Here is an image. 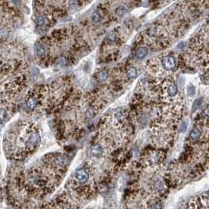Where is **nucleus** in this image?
Listing matches in <instances>:
<instances>
[{
	"label": "nucleus",
	"mask_w": 209,
	"mask_h": 209,
	"mask_svg": "<svg viewBox=\"0 0 209 209\" xmlns=\"http://www.w3.org/2000/svg\"><path fill=\"white\" fill-rule=\"evenodd\" d=\"M26 140L24 142V151L25 152H31L35 151L40 142V134L39 131L32 128H30L26 132Z\"/></svg>",
	"instance_id": "obj_1"
},
{
	"label": "nucleus",
	"mask_w": 209,
	"mask_h": 209,
	"mask_svg": "<svg viewBox=\"0 0 209 209\" xmlns=\"http://www.w3.org/2000/svg\"><path fill=\"white\" fill-rule=\"evenodd\" d=\"M89 172L85 168H78L74 172V178L79 185H84L89 180Z\"/></svg>",
	"instance_id": "obj_2"
},
{
	"label": "nucleus",
	"mask_w": 209,
	"mask_h": 209,
	"mask_svg": "<svg viewBox=\"0 0 209 209\" xmlns=\"http://www.w3.org/2000/svg\"><path fill=\"white\" fill-rule=\"evenodd\" d=\"M162 66L165 71H172L176 66V61L175 57L172 56H165L162 59Z\"/></svg>",
	"instance_id": "obj_3"
},
{
	"label": "nucleus",
	"mask_w": 209,
	"mask_h": 209,
	"mask_svg": "<svg viewBox=\"0 0 209 209\" xmlns=\"http://www.w3.org/2000/svg\"><path fill=\"white\" fill-rule=\"evenodd\" d=\"M35 53L39 56H43L45 53V47L44 45L40 43V42H37L35 45Z\"/></svg>",
	"instance_id": "obj_4"
},
{
	"label": "nucleus",
	"mask_w": 209,
	"mask_h": 209,
	"mask_svg": "<svg viewBox=\"0 0 209 209\" xmlns=\"http://www.w3.org/2000/svg\"><path fill=\"white\" fill-rule=\"evenodd\" d=\"M167 94L170 97H173L177 94V87L174 83H169L167 86Z\"/></svg>",
	"instance_id": "obj_5"
},
{
	"label": "nucleus",
	"mask_w": 209,
	"mask_h": 209,
	"mask_svg": "<svg viewBox=\"0 0 209 209\" xmlns=\"http://www.w3.org/2000/svg\"><path fill=\"white\" fill-rule=\"evenodd\" d=\"M91 153L94 156H101L103 153V149L102 147V146L100 145V144H96L95 146H93L91 149Z\"/></svg>",
	"instance_id": "obj_6"
},
{
	"label": "nucleus",
	"mask_w": 209,
	"mask_h": 209,
	"mask_svg": "<svg viewBox=\"0 0 209 209\" xmlns=\"http://www.w3.org/2000/svg\"><path fill=\"white\" fill-rule=\"evenodd\" d=\"M38 105V100L36 97L35 96H31L27 100V107L28 109H30L31 111H33L34 109Z\"/></svg>",
	"instance_id": "obj_7"
},
{
	"label": "nucleus",
	"mask_w": 209,
	"mask_h": 209,
	"mask_svg": "<svg viewBox=\"0 0 209 209\" xmlns=\"http://www.w3.org/2000/svg\"><path fill=\"white\" fill-rule=\"evenodd\" d=\"M148 54V50L147 48L146 47H139L136 50V56L138 59L139 60H142V59L145 58L147 55Z\"/></svg>",
	"instance_id": "obj_8"
},
{
	"label": "nucleus",
	"mask_w": 209,
	"mask_h": 209,
	"mask_svg": "<svg viewBox=\"0 0 209 209\" xmlns=\"http://www.w3.org/2000/svg\"><path fill=\"white\" fill-rule=\"evenodd\" d=\"M201 136V132L199 131L197 128H193V129H192L190 133V137L193 140H197V139H200Z\"/></svg>",
	"instance_id": "obj_9"
},
{
	"label": "nucleus",
	"mask_w": 209,
	"mask_h": 209,
	"mask_svg": "<svg viewBox=\"0 0 209 209\" xmlns=\"http://www.w3.org/2000/svg\"><path fill=\"white\" fill-rule=\"evenodd\" d=\"M127 74H128V77L129 78H136L137 75V70L136 67H129L128 70V72H127Z\"/></svg>",
	"instance_id": "obj_10"
},
{
	"label": "nucleus",
	"mask_w": 209,
	"mask_h": 209,
	"mask_svg": "<svg viewBox=\"0 0 209 209\" xmlns=\"http://www.w3.org/2000/svg\"><path fill=\"white\" fill-rule=\"evenodd\" d=\"M98 79L100 80V81H104L105 80H107V78L108 77V74L107 72L106 71H101L100 72L98 73L97 75Z\"/></svg>",
	"instance_id": "obj_11"
},
{
	"label": "nucleus",
	"mask_w": 209,
	"mask_h": 209,
	"mask_svg": "<svg viewBox=\"0 0 209 209\" xmlns=\"http://www.w3.org/2000/svg\"><path fill=\"white\" fill-rule=\"evenodd\" d=\"M35 22L39 26H42L43 25L45 22V17L44 16H42V15H39L38 17L35 18Z\"/></svg>",
	"instance_id": "obj_12"
},
{
	"label": "nucleus",
	"mask_w": 209,
	"mask_h": 209,
	"mask_svg": "<svg viewBox=\"0 0 209 209\" xmlns=\"http://www.w3.org/2000/svg\"><path fill=\"white\" fill-rule=\"evenodd\" d=\"M201 103H202V99H197L193 103V107H192V111L194 112L197 109L199 108V107L201 106Z\"/></svg>",
	"instance_id": "obj_13"
},
{
	"label": "nucleus",
	"mask_w": 209,
	"mask_h": 209,
	"mask_svg": "<svg viewBox=\"0 0 209 209\" xmlns=\"http://www.w3.org/2000/svg\"><path fill=\"white\" fill-rule=\"evenodd\" d=\"M151 209H162L163 206H162V204L160 201H153V203L151 204V206H150Z\"/></svg>",
	"instance_id": "obj_14"
},
{
	"label": "nucleus",
	"mask_w": 209,
	"mask_h": 209,
	"mask_svg": "<svg viewBox=\"0 0 209 209\" xmlns=\"http://www.w3.org/2000/svg\"><path fill=\"white\" fill-rule=\"evenodd\" d=\"M126 11H127V9L125 7V6H119L116 9V14L119 16H122L124 14H126Z\"/></svg>",
	"instance_id": "obj_15"
},
{
	"label": "nucleus",
	"mask_w": 209,
	"mask_h": 209,
	"mask_svg": "<svg viewBox=\"0 0 209 209\" xmlns=\"http://www.w3.org/2000/svg\"><path fill=\"white\" fill-rule=\"evenodd\" d=\"M187 127H188V121H183L181 124V126H179V132H186V130L187 129Z\"/></svg>",
	"instance_id": "obj_16"
},
{
	"label": "nucleus",
	"mask_w": 209,
	"mask_h": 209,
	"mask_svg": "<svg viewBox=\"0 0 209 209\" xmlns=\"http://www.w3.org/2000/svg\"><path fill=\"white\" fill-rule=\"evenodd\" d=\"M196 92V90H195V88L192 85H190L188 88H187V93L189 94V96H193L195 94Z\"/></svg>",
	"instance_id": "obj_17"
},
{
	"label": "nucleus",
	"mask_w": 209,
	"mask_h": 209,
	"mask_svg": "<svg viewBox=\"0 0 209 209\" xmlns=\"http://www.w3.org/2000/svg\"><path fill=\"white\" fill-rule=\"evenodd\" d=\"M92 20L94 21V22H99L100 20V15L98 14V13H94V14H92Z\"/></svg>",
	"instance_id": "obj_18"
},
{
	"label": "nucleus",
	"mask_w": 209,
	"mask_h": 209,
	"mask_svg": "<svg viewBox=\"0 0 209 209\" xmlns=\"http://www.w3.org/2000/svg\"><path fill=\"white\" fill-rule=\"evenodd\" d=\"M115 39H116V38H115V34L114 32H111L110 34L108 35V38H107L108 42H110V43H113V42H115Z\"/></svg>",
	"instance_id": "obj_19"
},
{
	"label": "nucleus",
	"mask_w": 209,
	"mask_h": 209,
	"mask_svg": "<svg viewBox=\"0 0 209 209\" xmlns=\"http://www.w3.org/2000/svg\"><path fill=\"white\" fill-rule=\"evenodd\" d=\"M184 80H183V78H179V79H178V86L180 87H183V85H184Z\"/></svg>",
	"instance_id": "obj_20"
},
{
	"label": "nucleus",
	"mask_w": 209,
	"mask_h": 209,
	"mask_svg": "<svg viewBox=\"0 0 209 209\" xmlns=\"http://www.w3.org/2000/svg\"><path fill=\"white\" fill-rule=\"evenodd\" d=\"M62 209H75L73 207L70 206V205H65L62 208Z\"/></svg>",
	"instance_id": "obj_21"
},
{
	"label": "nucleus",
	"mask_w": 209,
	"mask_h": 209,
	"mask_svg": "<svg viewBox=\"0 0 209 209\" xmlns=\"http://www.w3.org/2000/svg\"><path fill=\"white\" fill-rule=\"evenodd\" d=\"M0 67H1V59H0Z\"/></svg>",
	"instance_id": "obj_22"
}]
</instances>
